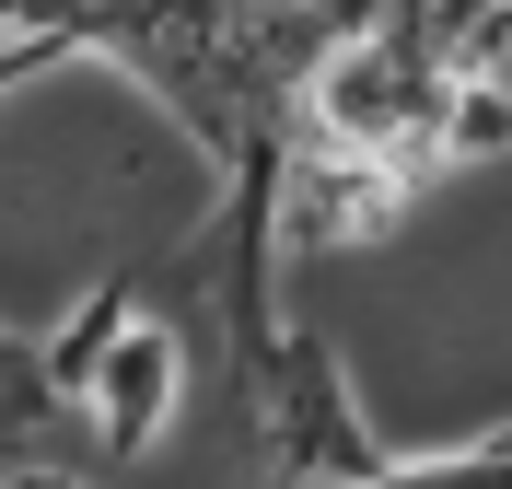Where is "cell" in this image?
<instances>
[{
	"mask_svg": "<svg viewBox=\"0 0 512 489\" xmlns=\"http://www.w3.org/2000/svg\"><path fill=\"white\" fill-rule=\"evenodd\" d=\"M59 443V396H47V361H35L24 326H0V466H47Z\"/></svg>",
	"mask_w": 512,
	"mask_h": 489,
	"instance_id": "277c9868",
	"label": "cell"
},
{
	"mask_svg": "<svg viewBox=\"0 0 512 489\" xmlns=\"http://www.w3.org/2000/svg\"><path fill=\"white\" fill-rule=\"evenodd\" d=\"M35 361H47L59 420H82L94 466H140L163 431H175V408H187V338L140 303V280L82 292L47 338H35Z\"/></svg>",
	"mask_w": 512,
	"mask_h": 489,
	"instance_id": "7a4b0ae2",
	"label": "cell"
},
{
	"mask_svg": "<svg viewBox=\"0 0 512 489\" xmlns=\"http://www.w3.org/2000/svg\"><path fill=\"white\" fill-rule=\"evenodd\" d=\"M245 408H256V455L280 466V478H384V443L373 420H361L350 396V361L326 350L315 326H268V350L245 361Z\"/></svg>",
	"mask_w": 512,
	"mask_h": 489,
	"instance_id": "3957f363",
	"label": "cell"
},
{
	"mask_svg": "<svg viewBox=\"0 0 512 489\" xmlns=\"http://www.w3.org/2000/svg\"><path fill=\"white\" fill-rule=\"evenodd\" d=\"M466 163H501V0H361L291 70L268 245L280 268L384 245Z\"/></svg>",
	"mask_w": 512,
	"mask_h": 489,
	"instance_id": "6da1fadb",
	"label": "cell"
}]
</instances>
